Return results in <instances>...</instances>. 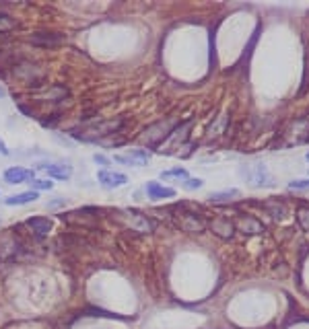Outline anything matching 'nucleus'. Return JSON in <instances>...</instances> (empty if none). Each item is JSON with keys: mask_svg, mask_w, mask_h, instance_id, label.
<instances>
[{"mask_svg": "<svg viewBox=\"0 0 309 329\" xmlns=\"http://www.w3.org/2000/svg\"><path fill=\"white\" fill-rule=\"evenodd\" d=\"M29 183H31V192H42V190H52L54 188V181H48V179H33Z\"/></svg>", "mask_w": 309, "mask_h": 329, "instance_id": "4be33fe9", "label": "nucleus"}, {"mask_svg": "<svg viewBox=\"0 0 309 329\" xmlns=\"http://www.w3.org/2000/svg\"><path fill=\"white\" fill-rule=\"evenodd\" d=\"M122 124H124V119H109V121H97V124L89 126L85 134H91V136H105V134H113V132H118V130L122 128ZM85 134H83V136H85ZM79 138H81V136H79Z\"/></svg>", "mask_w": 309, "mask_h": 329, "instance_id": "9d476101", "label": "nucleus"}, {"mask_svg": "<svg viewBox=\"0 0 309 329\" xmlns=\"http://www.w3.org/2000/svg\"><path fill=\"white\" fill-rule=\"evenodd\" d=\"M25 224L35 233V235H40V237H46V235H50V231H52V220L50 218H46V216H33V218H27L25 220Z\"/></svg>", "mask_w": 309, "mask_h": 329, "instance_id": "ddd939ff", "label": "nucleus"}, {"mask_svg": "<svg viewBox=\"0 0 309 329\" xmlns=\"http://www.w3.org/2000/svg\"><path fill=\"white\" fill-rule=\"evenodd\" d=\"M171 128L173 124L171 121H159V124H152L144 130L142 134V140L148 144V146H154V144H161L169 134H171Z\"/></svg>", "mask_w": 309, "mask_h": 329, "instance_id": "7ed1b4c3", "label": "nucleus"}, {"mask_svg": "<svg viewBox=\"0 0 309 329\" xmlns=\"http://www.w3.org/2000/svg\"><path fill=\"white\" fill-rule=\"evenodd\" d=\"M178 222H180L182 231H186V233H202V231L206 229V222H204L198 214H194V212H182V214H178Z\"/></svg>", "mask_w": 309, "mask_h": 329, "instance_id": "0eeeda50", "label": "nucleus"}, {"mask_svg": "<svg viewBox=\"0 0 309 329\" xmlns=\"http://www.w3.org/2000/svg\"><path fill=\"white\" fill-rule=\"evenodd\" d=\"M37 200V192H23V194H15V196H9L5 198V204L7 206H25V204H31Z\"/></svg>", "mask_w": 309, "mask_h": 329, "instance_id": "dca6fc26", "label": "nucleus"}, {"mask_svg": "<svg viewBox=\"0 0 309 329\" xmlns=\"http://www.w3.org/2000/svg\"><path fill=\"white\" fill-rule=\"evenodd\" d=\"M202 183H204L202 179H196V177H190V179H188V181L184 183V188H186V190H198V188H202Z\"/></svg>", "mask_w": 309, "mask_h": 329, "instance_id": "b1692460", "label": "nucleus"}, {"mask_svg": "<svg viewBox=\"0 0 309 329\" xmlns=\"http://www.w3.org/2000/svg\"><path fill=\"white\" fill-rule=\"evenodd\" d=\"M249 179L254 181V186L262 188V186H270V177H268V169L262 162H254L249 169Z\"/></svg>", "mask_w": 309, "mask_h": 329, "instance_id": "2eb2a0df", "label": "nucleus"}, {"mask_svg": "<svg viewBox=\"0 0 309 329\" xmlns=\"http://www.w3.org/2000/svg\"><path fill=\"white\" fill-rule=\"evenodd\" d=\"M161 179H165V181H173V183H180V186H184V183L190 179V175H188V171H186V169H182V167H176V169L163 171V173H161Z\"/></svg>", "mask_w": 309, "mask_h": 329, "instance_id": "f3484780", "label": "nucleus"}, {"mask_svg": "<svg viewBox=\"0 0 309 329\" xmlns=\"http://www.w3.org/2000/svg\"><path fill=\"white\" fill-rule=\"evenodd\" d=\"M93 158H95V162H99V164H103V167H109V162H111V160H109V158H105L103 154H95Z\"/></svg>", "mask_w": 309, "mask_h": 329, "instance_id": "393cba45", "label": "nucleus"}, {"mask_svg": "<svg viewBox=\"0 0 309 329\" xmlns=\"http://www.w3.org/2000/svg\"><path fill=\"white\" fill-rule=\"evenodd\" d=\"M264 208L268 210V214H272V218L276 220H284L286 218V206L280 200H270L264 204Z\"/></svg>", "mask_w": 309, "mask_h": 329, "instance_id": "a211bd4d", "label": "nucleus"}, {"mask_svg": "<svg viewBox=\"0 0 309 329\" xmlns=\"http://www.w3.org/2000/svg\"><path fill=\"white\" fill-rule=\"evenodd\" d=\"M5 181L15 186V183H29L33 181V171L23 169V167H11L5 171Z\"/></svg>", "mask_w": 309, "mask_h": 329, "instance_id": "9b49d317", "label": "nucleus"}, {"mask_svg": "<svg viewBox=\"0 0 309 329\" xmlns=\"http://www.w3.org/2000/svg\"><path fill=\"white\" fill-rule=\"evenodd\" d=\"M40 169L44 173H48L54 179H70L72 175V167L70 164H54V162H42Z\"/></svg>", "mask_w": 309, "mask_h": 329, "instance_id": "f8f14e48", "label": "nucleus"}, {"mask_svg": "<svg viewBox=\"0 0 309 329\" xmlns=\"http://www.w3.org/2000/svg\"><path fill=\"white\" fill-rule=\"evenodd\" d=\"M113 160L120 162V164H128V167H144V164L150 160V154L146 150L136 148V150H130L126 154H115Z\"/></svg>", "mask_w": 309, "mask_h": 329, "instance_id": "20e7f679", "label": "nucleus"}, {"mask_svg": "<svg viewBox=\"0 0 309 329\" xmlns=\"http://www.w3.org/2000/svg\"><path fill=\"white\" fill-rule=\"evenodd\" d=\"M3 95H5V91H3V89H0V97H3Z\"/></svg>", "mask_w": 309, "mask_h": 329, "instance_id": "cd10ccee", "label": "nucleus"}, {"mask_svg": "<svg viewBox=\"0 0 309 329\" xmlns=\"http://www.w3.org/2000/svg\"><path fill=\"white\" fill-rule=\"evenodd\" d=\"M64 200H56V202H48V208H56V206H62Z\"/></svg>", "mask_w": 309, "mask_h": 329, "instance_id": "bb28decb", "label": "nucleus"}, {"mask_svg": "<svg viewBox=\"0 0 309 329\" xmlns=\"http://www.w3.org/2000/svg\"><path fill=\"white\" fill-rule=\"evenodd\" d=\"M208 229H210V233L213 235H217L219 239H231L233 237V233H235V224H233V220L231 218H223V216H217V218H213L210 222H208Z\"/></svg>", "mask_w": 309, "mask_h": 329, "instance_id": "423d86ee", "label": "nucleus"}, {"mask_svg": "<svg viewBox=\"0 0 309 329\" xmlns=\"http://www.w3.org/2000/svg\"><path fill=\"white\" fill-rule=\"evenodd\" d=\"M17 27V23L9 17V15H0V33H7V31H13Z\"/></svg>", "mask_w": 309, "mask_h": 329, "instance_id": "412c9836", "label": "nucleus"}, {"mask_svg": "<svg viewBox=\"0 0 309 329\" xmlns=\"http://www.w3.org/2000/svg\"><path fill=\"white\" fill-rule=\"evenodd\" d=\"M29 42L33 46H40V48H54V46H60L64 42V37L60 33H54V31H37L29 37Z\"/></svg>", "mask_w": 309, "mask_h": 329, "instance_id": "1a4fd4ad", "label": "nucleus"}, {"mask_svg": "<svg viewBox=\"0 0 309 329\" xmlns=\"http://www.w3.org/2000/svg\"><path fill=\"white\" fill-rule=\"evenodd\" d=\"M239 196H241L239 190H225V192H213V194L208 196V200H210L213 204H223V202H231V200H235V198H239Z\"/></svg>", "mask_w": 309, "mask_h": 329, "instance_id": "6ab92c4d", "label": "nucleus"}, {"mask_svg": "<svg viewBox=\"0 0 309 329\" xmlns=\"http://www.w3.org/2000/svg\"><path fill=\"white\" fill-rule=\"evenodd\" d=\"M297 222H299V227H301L303 231L309 233V206L297 208Z\"/></svg>", "mask_w": 309, "mask_h": 329, "instance_id": "aec40b11", "label": "nucleus"}, {"mask_svg": "<svg viewBox=\"0 0 309 329\" xmlns=\"http://www.w3.org/2000/svg\"><path fill=\"white\" fill-rule=\"evenodd\" d=\"M233 224H235V231H241L243 235H260L266 231L260 220H256L254 216H245V214H239L233 220Z\"/></svg>", "mask_w": 309, "mask_h": 329, "instance_id": "39448f33", "label": "nucleus"}, {"mask_svg": "<svg viewBox=\"0 0 309 329\" xmlns=\"http://www.w3.org/2000/svg\"><path fill=\"white\" fill-rule=\"evenodd\" d=\"M288 188L291 190H309V179H295V181H291L288 183Z\"/></svg>", "mask_w": 309, "mask_h": 329, "instance_id": "5701e85b", "label": "nucleus"}, {"mask_svg": "<svg viewBox=\"0 0 309 329\" xmlns=\"http://www.w3.org/2000/svg\"><path fill=\"white\" fill-rule=\"evenodd\" d=\"M309 140V117H297L288 124L284 130V142L291 144H301Z\"/></svg>", "mask_w": 309, "mask_h": 329, "instance_id": "f257e3e1", "label": "nucleus"}, {"mask_svg": "<svg viewBox=\"0 0 309 329\" xmlns=\"http://www.w3.org/2000/svg\"><path fill=\"white\" fill-rule=\"evenodd\" d=\"M0 154H5V156L9 154V148H7V144H5L3 140H0Z\"/></svg>", "mask_w": 309, "mask_h": 329, "instance_id": "a878e982", "label": "nucleus"}, {"mask_svg": "<svg viewBox=\"0 0 309 329\" xmlns=\"http://www.w3.org/2000/svg\"><path fill=\"white\" fill-rule=\"evenodd\" d=\"M305 158H307V160H309V152H307V154H305Z\"/></svg>", "mask_w": 309, "mask_h": 329, "instance_id": "c85d7f7f", "label": "nucleus"}, {"mask_svg": "<svg viewBox=\"0 0 309 329\" xmlns=\"http://www.w3.org/2000/svg\"><path fill=\"white\" fill-rule=\"evenodd\" d=\"M97 181L107 188V190H115V188H122L128 183V177L124 173H115V171H109V169H103L97 173Z\"/></svg>", "mask_w": 309, "mask_h": 329, "instance_id": "6e6552de", "label": "nucleus"}, {"mask_svg": "<svg viewBox=\"0 0 309 329\" xmlns=\"http://www.w3.org/2000/svg\"><path fill=\"white\" fill-rule=\"evenodd\" d=\"M146 194H148L150 200H167V198H173V196H176V190L165 188V186H161L159 181H150V183L146 186Z\"/></svg>", "mask_w": 309, "mask_h": 329, "instance_id": "4468645a", "label": "nucleus"}, {"mask_svg": "<svg viewBox=\"0 0 309 329\" xmlns=\"http://www.w3.org/2000/svg\"><path fill=\"white\" fill-rule=\"evenodd\" d=\"M118 214V218L128 227V229H132V231H138V233H152V229H154V224L146 218V216H142L140 212H134V210H120V212H115Z\"/></svg>", "mask_w": 309, "mask_h": 329, "instance_id": "f03ea898", "label": "nucleus"}]
</instances>
